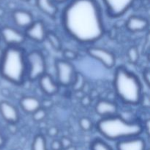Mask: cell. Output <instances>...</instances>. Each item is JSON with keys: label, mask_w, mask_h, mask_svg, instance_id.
Instances as JSON below:
<instances>
[{"label": "cell", "mask_w": 150, "mask_h": 150, "mask_svg": "<svg viewBox=\"0 0 150 150\" xmlns=\"http://www.w3.org/2000/svg\"><path fill=\"white\" fill-rule=\"evenodd\" d=\"M62 23L66 32L82 43L96 42L105 33L96 0H72L63 10Z\"/></svg>", "instance_id": "obj_1"}, {"label": "cell", "mask_w": 150, "mask_h": 150, "mask_svg": "<svg viewBox=\"0 0 150 150\" xmlns=\"http://www.w3.org/2000/svg\"><path fill=\"white\" fill-rule=\"evenodd\" d=\"M97 130L108 140L120 141L140 136L144 127L139 122L128 121L116 114L103 117L97 124Z\"/></svg>", "instance_id": "obj_2"}, {"label": "cell", "mask_w": 150, "mask_h": 150, "mask_svg": "<svg viewBox=\"0 0 150 150\" xmlns=\"http://www.w3.org/2000/svg\"><path fill=\"white\" fill-rule=\"evenodd\" d=\"M26 53L20 46H7L0 63V75L14 84L21 85L26 79Z\"/></svg>", "instance_id": "obj_3"}, {"label": "cell", "mask_w": 150, "mask_h": 150, "mask_svg": "<svg viewBox=\"0 0 150 150\" xmlns=\"http://www.w3.org/2000/svg\"><path fill=\"white\" fill-rule=\"evenodd\" d=\"M114 87L122 101L129 105H138L142 93L139 77L124 67H117L114 73Z\"/></svg>", "instance_id": "obj_4"}, {"label": "cell", "mask_w": 150, "mask_h": 150, "mask_svg": "<svg viewBox=\"0 0 150 150\" xmlns=\"http://www.w3.org/2000/svg\"><path fill=\"white\" fill-rule=\"evenodd\" d=\"M26 79L31 81H38L46 73V62L43 54L39 50H32L26 54Z\"/></svg>", "instance_id": "obj_5"}, {"label": "cell", "mask_w": 150, "mask_h": 150, "mask_svg": "<svg viewBox=\"0 0 150 150\" xmlns=\"http://www.w3.org/2000/svg\"><path fill=\"white\" fill-rule=\"evenodd\" d=\"M57 83L63 86H70L73 83L76 72L71 63L66 59H59L56 62Z\"/></svg>", "instance_id": "obj_6"}, {"label": "cell", "mask_w": 150, "mask_h": 150, "mask_svg": "<svg viewBox=\"0 0 150 150\" xmlns=\"http://www.w3.org/2000/svg\"><path fill=\"white\" fill-rule=\"evenodd\" d=\"M0 39L7 46H20L26 40V38L23 33L10 26L0 28Z\"/></svg>", "instance_id": "obj_7"}, {"label": "cell", "mask_w": 150, "mask_h": 150, "mask_svg": "<svg viewBox=\"0 0 150 150\" xmlns=\"http://www.w3.org/2000/svg\"><path fill=\"white\" fill-rule=\"evenodd\" d=\"M108 14L111 17L118 18L123 16L136 0H103Z\"/></svg>", "instance_id": "obj_8"}, {"label": "cell", "mask_w": 150, "mask_h": 150, "mask_svg": "<svg viewBox=\"0 0 150 150\" xmlns=\"http://www.w3.org/2000/svg\"><path fill=\"white\" fill-rule=\"evenodd\" d=\"M87 53L90 57L100 62L107 68H112L115 65V55L108 50L100 47H89Z\"/></svg>", "instance_id": "obj_9"}, {"label": "cell", "mask_w": 150, "mask_h": 150, "mask_svg": "<svg viewBox=\"0 0 150 150\" xmlns=\"http://www.w3.org/2000/svg\"><path fill=\"white\" fill-rule=\"evenodd\" d=\"M47 31L45 26L42 21H34L29 27L25 29V36L26 38L37 42H41L45 40Z\"/></svg>", "instance_id": "obj_10"}, {"label": "cell", "mask_w": 150, "mask_h": 150, "mask_svg": "<svg viewBox=\"0 0 150 150\" xmlns=\"http://www.w3.org/2000/svg\"><path fill=\"white\" fill-rule=\"evenodd\" d=\"M0 114L9 124H16L20 118L17 108L6 100L0 101Z\"/></svg>", "instance_id": "obj_11"}, {"label": "cell", "mask_w": 150, "mask_h": 150, "mask_svg": "<svg viewBox=\"0 0 150 150\" xmlns=\"http://www.w3.org/2000/svg\"><path fill=\"white\" fill-rule=\"evenodd\" d=\"M117 150H146V142L143 138L139 136L127 138L118 141L117 143Z\"/></svg>", "instance_id": "obj_12"}, {"label": "cell", "mask_w": 150, "mask_h": 150, "mask_svg": "<svg viewBox=\"0 0 150 150\" xmlns=\"http://www.w3.org/2000/svg\"><path fill=\"white\" fill-rule=\"evenodd\" d=\"M40 87L44 93L48 95H54L59 91V83L56 81L51 75L45 73L39 79Z\"/></svg>", "instance_id": "obj_13"}, {"label": "cell", "mask_w": 150, "mask_h": 150, "mask_svg": "<svg viewBox=\"0 0 150 150\" xmlns=\"http://www.w3.org/2000/svg\"><path fill=\"white\" fill-rule=\"evenodd\" d=\"M95 111L100 117H106L117 114L118 108L115 103L101 100L97 103L95 105Z\"/></svg>", "instance_id": "obj_14"}, {"label": "cell", "mask_w": 150, "mask_h": 150, "mask_svg": "<svg viewBox=\"0 0 150 150\" xmlns=\"http://www.w3.org/2000/svg\"><path fill=\"white\" fill-rule=\"evenodd\" d=\"M13 21L20 28L26 29L34 22L32 15L25 10H16L13 13Z\"/></svg>", "instance_id": "obj_15"}, {"label": "cell", "mask_w": 150, "mask_h": 150, "mask_svg": "<svg viewBox=\"0 0 150 150\" xmlns=\"http://www.w3.org/2000/svg\"><path fill=\"white\" fill-rule=\"evenodd\" d=\"M149 22L145 18L138 16H132L126 22V27L133 32H142L147 29Z\"/></svg>", "instance_id": "obj_16"}, {"label": "cell", "mask_w": 150, "mask_h": 150, "mask_svg": "<svg viewBox=\"0 0 150 150\" xmlns=\"http://www.w3.org/2000/svg\"><path fill=\"white\" fill-rule=\"evenodd\" d=\"M20 106L23 111L28 114H32L42 107V103L35 97L26 96L20 100Z\"/></svg>", "instance_id": "obj_17"}, {"label": "cell", "mask_w": 150, "mask_h": 150, "mask_svg": "<svg viewBox=\"0 0 150 150\" xmlns=\"http://www.w3.org/2000/svg\"><path fill=\"white\" fill-rule=\"evenodd\" d=\"M38 9L44 14L51 18L55 17L58 12V7L53 0H36Z\"/></svg>", "instance_id": "obj_18"}, {"label": "cell", "mask_w": 150, "mask_h": 150, "mask_svg": "<svg viewBox=\"0 0 150 150\" xmlns=\"http://www.w3.org/2000/svg\"><path fill=\"white\" fill-rule=\"evenodd\" d=\"M32 150H48L46 139L42 134H38L34 138Z\"/></svg>", "instance_id": "obj_19"}, {"label": "cell", "mask_w": 150, "mask_h": 150, "mask_svg": "<svg viewBox=\"0 0 150 150\" xmlns=\"http://www.w3.org/2000/svg\"><path fill=\"white\" fill-rule=\"evenodd\" d=\"M45 39L48 41L50 45L56 51H59L62 48V42L59 38L54 32H47Z\"/></svg>", "instance_id": "obj_20"}, {"label": "cell", "mask_w": 150, "mask_h": 150, "mask_svg": "<svg viewBox=\"0 0 150 150\" xmlns=\"http://www.w3.org/2000/svg\"><path fill=\"white\" fill-rule=\"evenodd\" d=\"M85 85V79L81 73H76L74 81L72 83L71 86L73 90L76 92H79L83 89Z\"/></svg>", "instance_id": "obj_21"}, {"label": "cell", "mask_w": 150, "mask_h": 150, "mask_svg": "<svg viewBox=\"0 0 150 150\" xmlns=\"http://www.w3.org/2000/svg\"><path fill=\"white\" fill-rule=\"evenodd\" d=\"M90 150H114L110 145L100 139H96L91 143Z\"/></svg>", "instance_id": "obj_22"}, {"label": "cell", "mask_w": 150, "mask_h": 150, "mask_svg": "<svg viewBox=\"0 0 150 150\" xmlns=\"http://www.w3.org/2000/svg\"><path fill=\"white\" fill-rule=\"evenodd\" d=\"M127 58L132 64H136L139 59V52L137 47L132 46L127 50Z\"/></svg>", "instance_id": "obj_23"}, {"label": "cell", "mask_w": 150, "mask_h": 150, "mask_svg": "<svg viewBox=\"0 0 150 150\" xmlns=\"http://www.w3.org/2000/svg\"><path fill=\"white\" fill-rule=\"evenodd\" d=\"M32 119H33L34 121L35 122H41L46 117V110L45 109L42 107H40V108H38L37 111H35V112L32 113Z\"/></svg>", "instance_id": "obj_24"}, {"label": "cell", "mask_w": 150, "mask_h": 150, "mask_svg": "<svg viewBox=\"0 0 150 150\" xmlns=\"http://www.w3.org/2000/svg\"><path fill=\"white\" fill-rule=\"evenodd\" d=\"M79 125L81 128L84 131H89L92 128L93 124L90 119L83 117L79 120Z\"/></svg>", "instance_id": "obj_25"}, {"label": "cell", "mask_w": 150, "mask_h": 150, "mask_svg": "<svg viewBox=\"0 0 150 150\" xmlns=\"http://www.w3.org/2000/svg\"><path fill=\"white\" fill-rule=\"evenodd\" d=\"M63 56L65 58L66 60H74L77 58L78 55L74 51H72L70 49H66L63 51Z\"/></svg>", "instance_id": "obj_26"}, {"label": "cell", "mask_w": 150, "mask_h": 150, "mask_svg": "<svg viewBox=\"0 0 150 150\" xmlns=\"http://www.w3.org/2000/svg\"><path fill=\"white\" fill-rule=\"evenodd\" d=\"M142 105L143 108H147L150 106V100H149V96L147 94H144L142 93V97H141L140 101H139V103Z\"/></svg>", "instance_id": "obj_27"}, {"label": "cell", "mask_w": 150, "mask_h": 150, "mask_svg": "<svg viewBox=\"0 0 150 150\" xmlns=\"http://www.w3.org/2000/svg\"><path fill=\"white\" fill-rule=\"evenodd\" d=\"M59 141H60V143H61L62 149H66V148L69 147V146L73 145L72 140L70 139V138L67 137V136H63V137L61 138V139H60Z\"/></svg>", "instance_id": "obj_28"}, {"label": "cell", "mask_w": 150, "mask_h": 150, "mask_svg": "<svg viewBox=\"0 0 150 150\" xmlns=\"http://www.w3.org/2000/svg\"><path fill=\"white\" fill-rule=\"evenodd\" d=\"M51 148L52 150H61L62 149V148L61 143L59 140H54L51 142Z\"/></svg>", "instance_id": "obj_29"}, {"label": "cell", "mask_w": 150, "mask_h": 150, "mask_svg": "<svg viewBox=\"0 0 150 150\" xmlns=\"http://www.w3.org/2000/svg\"><path fill=\"white\" fill-rule=\"evenodd\" d=\"M59 130L57 127H51L48 130V135L50 137H55L58 135Z\"/></svg>", "instance_id": "obj_30"}, {"label": "cell", "mask_w": 150, "mask_h": 150, "mask_svg": "<svg viewBox=\"0 0 150 150\" xmlns=\"http://www.w3.org/2000/svg\"><path fill=\"white\" fill-rule=\"evenodd\" d=\"M143 75H144V79L146 85L149 86V80H150V73H149V69H146V70H144V72Z\"/></svg>", "instance_id": "obj_31"}, {"label": "cell", "mask_w": 150, "mask_h": 150, "mask_svg": "<svg viewBox=\"0 0 150 150\" xmlns=\"http://www.w3.org/2000/svg\"><path fill=\"white\" fill-rule=\"evenodd\" d=\"M4 144H5V138L0 130V148L4 146Z\"/></svg>", "instance_id": "obj_32"}, {"label": "cell", "mask_w": 150, "mask_h": 150, "mask_svg": "<svg viewBox=\"0 0 150 150\" xmlns=\"http://www.w3.org/2000/svg\"><path fill=\"white\" fill-rule=\"evenodd\" d=\"M90 101L91 100L89 97H83L82 98V103L83 105H89L90 103Z\"/></svg>", "instance_id": "obj_33"}, {"label": "cell", "mask_w": 150, "mask_h": 150, "mask_svg": "<svg viewBox=\"0 0 150 150\" xmlns=\"http://www.w3.org/2000/svg\"><path fill=\"white\" fill-rule=\"evenodd\" d=\"M143 127H144V129L146 130V133L149 134V120H147L146 122H144V126H143Z\"/></svg>", "instance_id": "obj_34"}, {"label": "cell", "mask_w": 150, "mask_h": 150, "mask_svg": "<svg viewBox=\"0 0 150 150\" xmlns=\"http://www.w3.org/2000/svg\"><path fill=\"white\" fill-rule=\"evenodd\" d=\"M4 48H2L1 46H0V63H1V59H2L3 57V54H4Z\"/></svg>", "instance_id": "obj_35"}, {"label": "cell", "mask_w": 150, "mask_h": 150, "mask_svg": "<svg viewBox=\"0 0 150 150\" xmlns=\"http://www.w3.org/2000/svg\"><path fill=\"white\" fill-rule=\"evenodd\" d=\"M63 150H76V146H74L72 145V146H69V147L66 148V149H64Z\"/></svg>", "instance_id": "obj_36"}, {"label": "cell", "mask_w": 150, "mask_h": 150, "mask_svg": "<svg viewBox=\"0 0 150 150\" xmlns=\"http://www.w3.org/2000/svg\"><path fill=\"white\" fill-rule=\"evenodd\" d=\"M54 2H57V3H63L65 2V1H68V0H53Z\"/></svg>", "instance_id": "obj_37"}, {"label": "cell", "mask_w": 150, "mask_h": 150, "mask_svg": "<svg viewBox=\"0 0 150 150\" xmlns=\"http://www.w3.org/2000/svg\"><path fill=\"white\" fill-rule=\"evenodd\" d=\"M23 1H28V0H23Z\"/></svg>", "instance_id": "obj_38"}, {"label": "cell", "mask_w": 150, "mask_h": 150, "mask_svg": "<svg viewBox=\"0 0 150 150\" xmlns=\"http://www.w3.org/2000/svg\"><path fill=\"white\" fill-rule=\"evenodd\" d=\"M146 150H149V149H146Z\"/></svg>", "instance_id": "obj_39"}, {"label": "cell", "mask_w": 150, "mask_h": 150, "mask_svg": "<svg viewBox=\"0 0 150 150\" xmlns=\"http://www.w3.org/2000/svg\"><path fill=\"white\" fill-rule=\"evenodd\" d=\"M0 1H1V0H0Z\"/></svg>", "instance_id": "obj_40"}, {"label": "cell", "mask_w": 150, "mask_h": 150, "mask_svg": "<svg viewBox=\"0 0 150 150\" xmlns=\"http://www.w3.org/2000/svg\"><path fill=\"white\" fill-rule=\"evenodd\" d=\"M61 150H63V149H61Z\"/></svg>", "instance_id": "obj_41"}]
</instances>
